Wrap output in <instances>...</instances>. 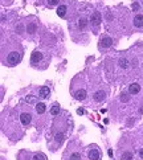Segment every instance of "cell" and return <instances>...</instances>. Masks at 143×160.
Wrapping results in <instances>:
<instances>
[{"instance_id":"13","label":"cell","mask_w":143,"mask_h":160,"mask_svg":"<svg viewBox=\"0 0 143 160\" xmlns=\"http://www.w3.org/2000/svg\"><path fill=\"white\" fill-rule=\"evenodd\" d=\"M49 94H51V90L48 86H41L39 89V97H41V98H48Z\"/></svg>"},{"instance_id":"22","label":"cell","mask_w":143,"mask_h":160,"mask_svg":"<svg viewBox=\"0 0 143 160\" xmlns=\"http://www.w3.org/2000/svg\"><path fill=\"white\" fill-rule=\"evenodd\" d=\"M119 98H121V101H122V102H129V101H130V97L126 94V93H122Z\"/></svg>"},{"instance_id":"26","label":"cell","mask_w":143,"mask_h":160,"mask_svg":"<svg viewBox=\"0 0 143 160\" xmlns=\"http://www.w3.org/2000/svg\"><path fill=\"white\" fill-rule=\"evenodd\" d=\"M139 156H141V159L143 160V148L141 149V151H139Z\"/></svg>"},{"instance_id":"4","label":"cell","mask_w":143,"mask_h":160,"mask_svg":"<svg viewBox=\"0 0 143 160\" xmlns=\"http://www.w3.org/2000/svg\"><path fill=\"white\" fill-rule=\"evenodd\" d=\"M20 160H46V156L42 152H21L19 155Z\"/></svg>"},{"instance_id":"7","label":"cell","mask_w":143,"mask_h":160,"mask_svg":"<svg viewBox=\"0 0 143 160\" xmlns=\"http://www.w3.org/2000/svg\"><path fill=\"white\" fill-rule=\"evenodd\" d=\"M20 122H21V125L24 126V127L31 125V122H32L31 112H21V114H20Z\"/></svg>"},{"instance_id":"10","label":"cell","mask_w":143,"mask_h":160,"mask_svg":"<svg viewBox=\"0 0 143 160\" xmlns=\"http://www.w3.org/2000/svg\"><path fill=\"white\" fill-rule=\"evenodd\" d=\"M132 24H134L135 28H143V15H141V13L135 15L134 20H132Z\"/></svg>"},{"instance_id":"19","label":"cell","mask_w":143,"mask_h":160,"mask_svg":"<svg viewBox=\"0 0 143 160\" xmlns=\"http://www.w3.org/2000/svg\"><path fill=\"white\" fill-rule=\"evenodd\" d=\"M118 64H119V66H121L122 69H126L129 66V64H130V62H129V60L126 58V57H121L118 60Z\"/></svg>"},{"instance_id":"24","label":"cell","mask_w":143,"mask_h":160,"mask_svg":"<svg viewBox=\"0 0 143 160\" xmlns=\"http://www.w3.org/2000/svg\"><path fill=\"white\" fill-rule=\"evenodd\" d=\"M132 9H135V11H138V9H139V4H138V3H132Z\"/></svg>"},{"instance_id":"1","label":"cell","mask_w":143,"mask_h":160,"mask_svg":"<svg viewBox=\"0 0 143 160\" xmlns=\"http://www.w3.org/2000/svg\"><path fill=\"white\" fill-rule=\"evenodd\" d=\"M23 53L21 51H17V49H12V51L8 52L7 56H3V64L5 66H16L21 61Z\"/></svg>"},{"instance_id":"16","label":"cell","mask_w":143,"mask_h":160,"mask_svg":"<svg viewBox=\"0 0 143 160\" xmlns=\"http://www.w3.org/2000/svg\"><path fill=\"white\" fill-rule=\"evenodd\" d=\"M65 140V134H62V132H57V134L54 135V142L56 144H62V142Z\"/></svg>"},{"instance_id":"21","label":"cell","mask_w":143,"mask_h":160,"mask_svg":"<svg viewBox=\"0 0 143 160\" xmlns=\"http://www.w3.org/2000/svg\"><path fill=\"white\" fill-rule=\"evenodd\" d=\"M88 26V20L85 17H81L78 20V29H81V31H84V29Z\"/></svg>"},{"instance_id":"12","label":"cell","mask_w":143,"mask_h":160,"mask_svg":"<svg viewBox=\"0 0 143 160\" xmlns=\"http://www.w3.org/2000/svg\"><path fill=\"white\" fill-rule=\"evenodd\" d=\"M74 98L78 99V101H85L86 99V90L85 89H78L77 91L74 93Z\"/></svg>"},{"instance_id":"15","label":"cell","mask_w":143,"mask_h":160,"mask_svg":"<svg viewBox=\"0 0 143 160\" xmlns=\"http://www.w3.org/2000/svg\"><path fill=\"white\" fill-rule=\"evenodd\" d=\"M35 109H36V112H37V114H40V115L44 114V112L46 111V106H45L42 102L36 103V107H35Z\"/></svg>"},{"instance_id":"11","label":"cell","mask_w":143,"mask_h":160,"mask_svg":"<svg viewBox=\"0 0 143 160\" xmlns=\"http://www.w3.org/2000/svg\"><path fill=\"white\" fill-rule=\"evenodd\" d=\"M139 91H141V85H139V83H131V85L129 86V93H130L131 95H137V94H139Z\"/></svg>"},{"instance_id":"27","label":"cell","mask_w":143,"mask_h":160,"mask_svg":"<svg viewBox=\"0 0 143 160\" xmlns=\"http://www.w3.org/2000/svg\"><path fill=\"white\" fill-rule=\"evenodd\" d=\"M77 112H78V114H84V110H82V109H78Z\"/></svg>"},{"instance_id":"6","label":"cell","mask_w":143,"mask_h":160,"mask_svg":"<svg viewBox=\"0 0 143 160\" xmlns=\"http://www.w3.org/2000/svg\"><path fill=\"white\" fill-rule=\"evenodd\" d=\"M113 45V38L109 37V36L104 35L99 40V49H106V48H110Z\"/></svg>"},{"instance_id":"8","label":"cell","mask_w":143,"mask_h":160,"mask_svg":"<svg viewBox=\"0 0 143 160\" xmlns=\"http://www.w3.org/2000/svg\"><path fill=\"white\" fill-rule=\"evenodd\" d=\"M101 21H102V16H101V13H99L98 11H95V12L92 15V17H90L92 25L97 28V26H98L99 24H101Z\"/></svg>"},{"instance_id":"28","label":"cell","mask_w":143,"mask_h":160,"mask_svg":"<svg viewBox=\"0 0 143 160\" xmlns=\"http://www.w3.org/2000/svg\"><path fill=\"white\" fill-rule=\"evenodd\" d=\"M142 4H143V0H142Z\"/></svg>"},{"instance_id":"3","label":"cell","mask_w":143,"mask_h":160,"mask_svg":"<svg viewBox=\"0 0 143 160\" xmlns=\"http://www.w3.org/2000/svg\"><path fill=\"white\" fill-rule=\"evenodd\" d=\"M82 160H101V151H99V148L95 144L88 146L84 149Z\"/></svg>"},{"instance_id":"23","label":"cell","mask_w":143,"mask_h":160,"mask_svg":"<svg viewBox=\"0 0 143 160\" xmlns=\"http://www.w3.org/2000/svg\"><path fill=\"white\" fill-rule=\"evenodd\" d=\"M60 3V0H48V5L49 7H54V5H57Z\"/></svg>"},{"instance_id":"18","label":"cell","mask_w":143,"mask_h":160,"mask_svg":"<svg viewBox=\"0 0 143 160\" xmlns=\"http://www.w3.org/2000/svg\"><path fill=\"white\" fill-rule=\"evenodd\" d=\"M66 9H68V7L66 5H60L57 8V15L60 16V17H65V13H66Z\"/></svg>"},{"instance_id":"17","label":"cell","mask_w":143,"mask_h":160,"mask_svg":"<svg viewBox=\"0 0 143 160\" xmlns=\"http://www.w3.org/2000/svg\"><path fill=\"white\" fill-rule=\"evenodd\" d=\"M134 159V155H132L131 151H125L123 154H121V160H132Z\"/></svg>"},{"instance_id":"9","label":"cell","mask_w":143,"mask_h":160,"mask_svg":"<svg viewBox=\"0 0 143 160\" xmlns=\"http://www.w3.org/2000/svg\"><path fill=\"white\" fill-rule=\"evenodd\" d=\"M93 99H94L95 102H98V103L104 102L106 99V93L104 91V90H98V91H95L94 94H93Z\"/></svg>"},{"instance_id":"5","label":"cell","mask_w":143,"mask_h":160,"mask_svg":"<svg viewBox=\"0 0 143 160\" xmlns=\"http://www.w3.org/2000/svg\"><path fill=\"white\" fill-rule=\"evenodd\" d=\"M42 61H44V53L40 52L39 49L33 51L32 56H31V64H32V66H39V64H41Z\"/></svg>"},{"instance_id":"14","label":"cell","mask_w":143,"mask_h":160,"mask_svg":"<svg viewBox=\"0 0 143 160\" xmlns=\"http://www.w3.org/2000/svg\"><path fill=\"white\" fill-rule=\"evenodd\" d=\"M26 32H28L29 35H35V33L37 32V24H36V23H29V24L26 25Z\"/></svg>"},{"instance_id":"2","label":"cell","mask_w":143,"mask_h":160,"mask_svg":"<svg viewBox=\"0 0 143 160\" xmlns=\"http://www.w3.org/2000/svg\"><path fill=\"white\" fill-rule=\"evenodd\" d=\"M76 143H70L66 148L64 158L65 160H82V154H84V149H79L74 147Z\"/></svg>"},{"instance_id":"25","label":"cell","mask_w":143,"mask_h":160,"mask_svg":"<svg viewBox=\"0 0 143 160\" xmlns=\"http://www.w3.org/2000/svg\"><path fill=\"white\" fill-rule=\"evenodd\" d=\"M110 19H111V13H110V11H107V12H106V20L110 21Z\"/></svg>"},{"instance_id":"20","label":"cell","mask_w":143,"mask_h":160,"mask_svg":"<svg viewBox=\"0 0 143 160\" xmlns=\"http://www.w3.org/2000/svg\"><path fill=\"white\" fill-rule=\"evenodd\" d=\"M60 111H61V109H60V105H57V103H54L53 105V107L51 109V115L53 116H57L60 114Z\"/></svg>"}]
</instances>
